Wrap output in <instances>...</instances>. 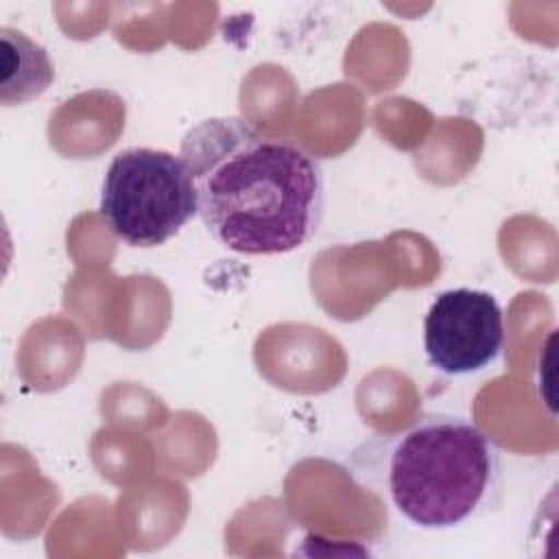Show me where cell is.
<instances>
[{"mask_svg": "<svg viewBox=\"0 0 559 559\" xmlns=\"http://www.w3.org/2000/svg\"><path fill=\"white\" fill-rule=\"evenodd\" d=\"M2 79L0 100L4 107L28 103L41 96L55 81V66L44 46L26 33L2 26Z\"/></svg>", "mask_w": 559, "mask_h": 559, "instance_id": "5b68a950", "label": "cell"}, {"mask_svg": "<svg viewBox=\"0 0 559 559\" xmlns=\"http://www.w3.org/2000/svg\"><path fill=\"white\" fill-rule=\"evenodd\" d=\"M345 467L417 531L461 528L493 509L502 493L496 443L469 417L448 411H426L402 428L362 439Z\"/></svg>", "mask_w": 559, "mask_h": 559, "instance_id": "7a4b0ae2", "label": "cell"}, {"mask_svg": "<svg viewBox=\"0 0 559 559\" xmlns=\"http://www.w3.org/2000/svg\"><path fill=\"white\" fill-rule=\"evenodd\" d=\"M98 210L114 236L138 249L164 245L199 214L194 181L181 155L148 146L114 155Z\"/></svg>", "mask_w": 559, "mask_h": 559, "instance_id": "3957f363", "label": "cell"}, {"mask_svg": "<svg viewBox=\"0 0 559 559\" xmlns=\"http://www.w3.org/2000/svg\"><path fill=\"white\" fill-rule=\"evenodd\" d=\"M504 343V312L487 290L450 288L426 310L424 354L439 373L463 378L485 371L502 356Z\"/></svg>", "mask_w": 559, "mask_h": 559, "instance_id": "277c9868", "label": "cell"}, {"mask_svg": "<svg viewBox=\"0 0 559 559\" xmlns=\"http://www.w3.org/2000/svg\"><path fill=\"white\" fill-rule=\"evenodd\" d=\"M197 207L212 238L242 255L304 247L323 218V170L288 138L258 131L240 116H212L181 140Z\"/></svg>", "mask_w": 559, "mask_h": 559, "instance_id": "6da1fadb", "label": "cell"}]
</instances>
